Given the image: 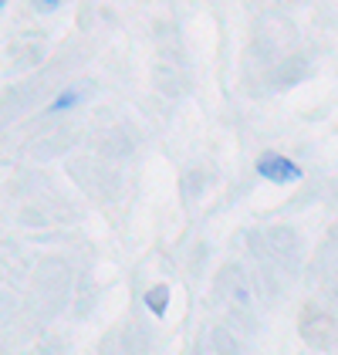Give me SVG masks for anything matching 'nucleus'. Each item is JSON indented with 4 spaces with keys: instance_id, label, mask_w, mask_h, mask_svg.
<instances>
[{
    "instance_id": "1",
    "label": "nucleus",
    "mask_w": 338,
    "mask_h": 355,
    "mask_svg": "<svg viewBox=\"0 0 338 355\" xmlns=\"http://www.w3.org/2000/svg\"><path fill=\"white\" fill-rule=\"evenodd\" d=\"M257 176H264L274 187H284V183H298L301 180V166L291 163L281 153H260L257 156Z\"/></svg>"
},
{
    "instance_id": "2",
    "label": "nucleus",
    "mask_w": 338,
    "mask_h": 355,
    "mask_svg": "<svg viewBox=\"0 0 338 355\" xmlns=\"http://www.w3.org/2000/svg\"><path fill=\"white\" fill-rule=\"evenodd\" d=\"M145 304H149V311H156V315L163 318V315H166V304H169V288L166 284L149 288V291H145Z\"/></svg>"
},
{
    "instance_id": "3",
    "label": "nucleus",
    "mask_w": 338,
    "mask_h": 355,
    "mask_svg": "<svg viewBox=\"0 0 338 355\" xmlns=\"http://www.w3.org/2000/svg\"><path fill=\"white\" fill-rule=\"evenodd\" d=\"M78 98H82V92L78 88H68V92H61L55 98V105H51V112H64L71 109V105H78Z\"/></svg>"
}]
</instances>
